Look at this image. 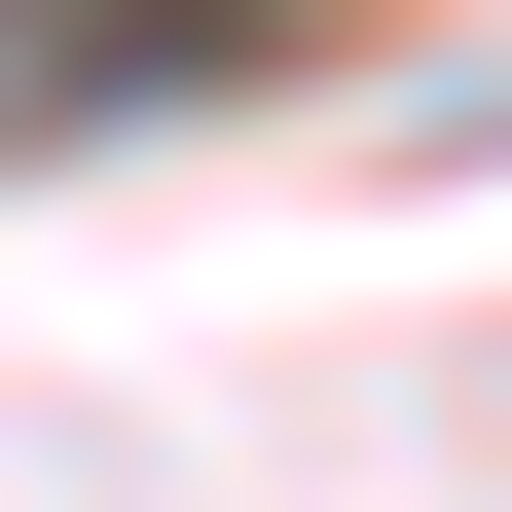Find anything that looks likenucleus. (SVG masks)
Here are the masks:
<instances>
[{"label":"nucleus","mask_w":512,"mask_h":512,"mask_svg":"<svg viewBox=\"0 0 512 512\" xmlns=\"http://www.w3.org/2000/svg\"><path fill=\"white\" fill-rule=\"evenodd\" d=\"M293 0H0V110H110V74H256Z\"/></svg>","instance_id":"1"}]
</instances>
